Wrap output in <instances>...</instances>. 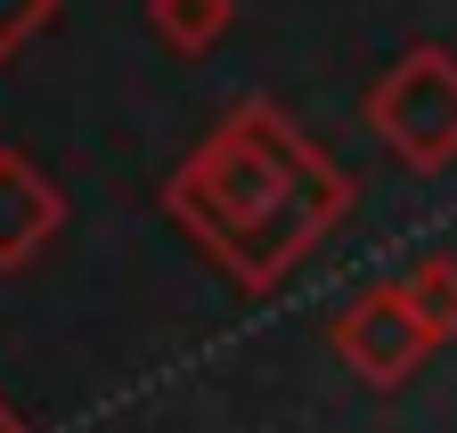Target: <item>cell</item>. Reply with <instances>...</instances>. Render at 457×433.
Here are the masks:
<instances>
[{
  "label": "cell",
  "mask_w": 457,
  "mask_h": 433,
  "mask_svg": "<svg viewBox=\"0 0 457 433\" xmlns=\"http://www.w3.org/2000/svg\"><path fill=\"white\" fill-rule=\"evenodd\" d=\"M0 433H17V425H9V409H0Z\"/></svg>",
  "instance_id": "1"
}]
</instances>
